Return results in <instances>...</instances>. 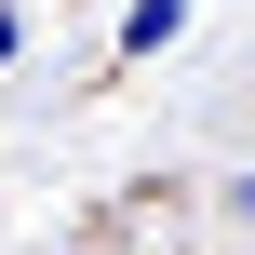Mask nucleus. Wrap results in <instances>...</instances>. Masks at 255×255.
<instances>
[{
    "label": "nucleus",
    "mask_w": 255,
    "mask_h": 255,
    "mask_svg": "<svg viewBox=\"0 0 255 255\" xmlns=\"http://www.w3.org/2000/svg\"><path fill=\"white\" fill-rule=\"evenodd\" d=\"M175 40H188V0H134L121 13V54H175Z\"/></svg>",
    "instance_id": "nucleus-1"
},
{
    "label": "nucleus",
    "mask_w": 255,
    "mask_h": 255,
    "mask_svg": "<svg viewBox=\"0 0 255 255\" xmlns=\"http://www.w3.org/2000/svg\"><path fill=\"white\" fill-rule=\"evenodd\" d=\"M13 54H27V13H13V0H0V67H13Z\"/></svg>",
    "instance_id": "nucleus-2"
},
{
    "label": "nucleus",
    "mask_w": 255,
    "mask_h": 255,
    "mask_svg": "<svg viewBox=\"0 0 255 255\" xmlns=\"http://www.w3.org/2000/svg\"><path fill=\"white\" fill-rule=\"evenodd\" d=\"M229 215H242V229H255V175H229Z\"/></svg>",
    "instance_id": "nucleus-3"
},
{
    "label": "nucleus",
    "mask_w": 255,
    "mask_h": 255,
    "mask_svg": "<svg viewBox=\"0 0 255 255\" xmlns=\"http://www.w3.org/2000/svg\"><path fill=\"white\" fill-rule=\"evenodd\" d=\"M242 255H255V242H242Z\"/></svg>",
    "instance_id": "nucleus-4"
}]
</instances>
